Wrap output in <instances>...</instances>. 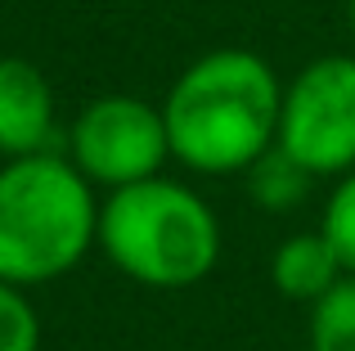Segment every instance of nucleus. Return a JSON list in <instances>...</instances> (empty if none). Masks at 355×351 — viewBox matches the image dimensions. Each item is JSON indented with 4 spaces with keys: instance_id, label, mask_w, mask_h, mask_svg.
I'll use <instances>...</instances> for the list:
<instances>
[{
    "instance_id": "1",
    "label": "nucleus",
    "mask_w": 355,
    "mask_h": 351,
    "mask_svg": "<svg viewBox=\"0 0 355 351\" xmlns=\"http://www.w3.org/2000/svg\"><path fill=\"white\" fill-rule=\"evenodd\" d=\"M284 86L252 50H211L171 81L162 122L171 158L202 176H234L279 140Z\"/></svg>"
},
{
    "instance_id": "2",
    "label": "nucleus",
    "mask_w": 355,
    "mask_h": 351,
    "mask_svg": "<svg viewBox=\"0 0 355 351\" xmlns=\"http://www.w3.org/2000/svg\"><path fill=\"white\" fill-rule=\"evenodd\" d=\"M99 239L90 180L59 153L9 158L0 167V280L14 289L68 275Z\"/></svg>"
},
{
    "instance_id": "3",
    "label": "nucleus",
    "mask_w": 355,
    "mask_h": 351,
    "mask_svg": "<svg viewBox=\"0 0 355 351\" xmlns=\"http://www.w3.org/2000/svg\"><path fill=\"white\" fill-rule=\"evenodd\" d=\"M99 248L144 289H193L216 271V212L180 180L148 176L99 203Z\"/></svg>"
},
{
    "instance_id": "4",
    "label": "nucleus",
    "mask_w": 355,
    "mask_h": 351,
    "mask_svg": "<svg viewBox=\"0 0 355 351\" xmlns=\"http://www.w3.org/2000/svg\"><path fill=\"white\" fill-rule=\"evenodd\" d=\"M275 149H284L311 176L355 171V59L351 54L311 59L284 86Z\"/></svg>"
},
{
    "instance_id": "5",
    "label": "nucleus",
    "mask_w": 355,
    "mask_h": 351,
    "mask_svg": "<svg viewBox=\"0 0 355 351\" xmlns=\"http://www.w3.org/2000/svg\"><path fill=\"white\" fill-rule=\"evenodd\" d=\"M72 167L90 185H104L108 194L139 185L162 171L171 158L162 108L144 104L135 95H99L72 117L68 131Z\"/></svg>"
},
{
    "instance_id": "6",
    "label": "nucleus",
    "mask_w": 355,
    "mask_h": 351,
    "mask_svg": "<svg viewBox=\"0 0 355 351\" xmlns=\"http://www.w3.org/2000/svg\"><path fill=\"white\" fill-rule=\"evenodd\" d=\"M54 140V90L32 59H0V153L32 158L50 153Z\"/></svg>"
},
{
    "instance_id": "7",
    "label": "nucleus",
    "mask_w": 355,
    "mask_h": 351,
    "mask_svg": "<svg viewBox=\"0 0 355 351\" xmlns=\"http://www.w3.org/2000/svg\"><path fill=\"white\" fill-rule=\"evenodd\" d=\"M342 262L333 252V243L311 230V234H288L270 257V284L293 302H320L333 284L342 280Z\"/></svg>"
},
{
    "instance_id": "8",
    "label": "nucleus",
    "mask_w": 355,
    "mask_h": 351,
    "mask_svg": "<svg viewBox=\"0 0 355 351\" xmlns=\"http://www.w3.org/2000/svg\"><path fill=\"white\" fill-rule=\"evenodd\" d=\"M315 176L306 167H297L293 158H288L284 149H270L266 158H257L248 167V194L261 203L266 212H288L297 207V203L306 198V189H311Z\"/></svg>"
},
{
    "instance_id": "9",
    "label": "nucleus",
    "mask_w": 355,
    "mask_h": 351,
    "mask_svg": "<svg viewBox=\"0 0 355 351\" xmlns=\"http://www.w3.org/2000/svg\"><path fill=\"white\" fill-rule=\"evenodd\" d=\"M311 351H355V275L311 302Z\"/></svg>"
},
{
    "instance_id": "10",
    "label": "nucleus",
    "mask_w": 355,
    "mask_h": 351,
    "mask_svg": "<svg viewBox=\"0 0 355 351\" xmlns=\"http://www.w3.org/2000/svg\"><path fill=\"white\" fill-rule=\"evenodd\" d=\"M320 234L333 243L342 271L355 275V171H347L329 194V207H324V225Z\"/></svg>"
},
{
    "instance_id": "11",
    "label": "nucleus",
    "mask_w": 355,
    "mask_h": 351,
    "mask_svg": "<svg viewBox=\"0 0 355 351\" xmlns=\"http://www.w3.org/2000/svg\"><path fill=\"white\" fill-rule=\"evenodd\" d=\"M41 347V320L27 302V289L0 280V351H36Z\"/></svg>"
}]
</instances>
